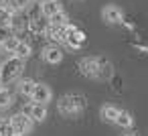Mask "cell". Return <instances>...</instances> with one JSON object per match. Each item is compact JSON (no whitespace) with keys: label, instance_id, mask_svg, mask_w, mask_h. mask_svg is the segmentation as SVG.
<instances>
[{"label":"cell","instance_id":"cell-1","mask_svg":"<svg viewBox=\"0 0 148 136\" xmlns=\"http://www.w3.org/2000/svg\"><path fill=\"white\" fill-rule=\"evenodd\" d=\"M23 69H25V59H21L16 55L8 57L2 63V69H0V81H2V85H8L14 79H18V75L23 73Z\"/></svg>","mask_w":148,"mask_h":136},{"label":"cell","instance_id":"cell-2","mask_svg":"<svg viewBox=\"0 0 148 136\" xmlns=\"http://www.w3.org/2000/svg\"><path fill=\"white\" fill-rule=\"evenodd\" d=\"M85 98L79 95V93H69V95H63L59 100V112L63 116H75L79 114L81 110H85Z\"/></svg>","mask_w":148,"mask_h":136},{"label":"cell","instance_id":"cell-3","mask_svg":"<svg viewBox=\"0 0 148 136\" xmlns=\"http://www.w3.org/2000/svg\"><path fill=\"white\" fill-rule=\"evenodd\" d=\"M8 122H10V126H12V130H14V134H16V136L27 134V132L31 130V126H33V120H31V118H27L23 112H21V114H14Z\"/></svg>","mask_w":148,"mask_h":136},{"label":"cell","instance_id":"cell-4","mask_svg":"<svg viewBox=\"0 0 148 136\" xmlns=\"http://www.w3.org/2000/svg\"><path fill=\"white\" fill-rule=\"evenodd\" d=\"M65 29H67V45L69 47H73V49H79V47H83V43H85V35L77 29V27H73V25H65Z\"/></svg>","mask_w":148,"mask_h":136},{"label":"cell","instance_id":"cell-5","mask_svg":"<svg viewBox=\"0 0 148 136\" xmlns=\"http://www.w3.org/2000/svg\"><path fill=\"white\" fill-rule=\"evenodd\" d=\"M29 27H31L33 33H37V35H45V33L49 31V27H51V21H49L45 14H41V16H35V19L29 23Z\"/></svg>","mask_w":148,"mask_h":136},{"label":"cell","instance_id":"cell-6","mask_svg":"<svg viewBox=\"0 0 148 136\" xmlns=\"http://www.w3.org/2000/svg\"><path fill=\"white\" fill-rule=\"evenodd\" d=\"M103 21L110 23V25H120L124 21V14L118 6H106L103 8Z\"/></svg>","mask_w":148,"mask_h":136},{"label":"cell","instance_id":"cell-7","mask_svg":"<svg viewBox=\"0 0 148 136\" xmlns=\"http://www.w3.org/2000/svg\"><path fill=\"white\" fill-rule=\"evenodd\" d=\"M31 100L37 102V104H47V102L51 100V89H49L47 85H43V83H37V85H35V91H33V95H31Z\"/></svg>","mask_w":148,"mask_h":136},{"label":"cell","instance_id":"cell-8","mask_svg":"<svg viewBox=\"0 0 148 136\" xmlns=\"http://www.w3.org/2000/svg\"><path fill=\"white\" fill-rule=\"evenodd\" d=\"M43 59H45L47 63H59V61L63 59V53H61V49H59V47L49 45V47H45V49H43Z\"/></svg>","mask_w":148,"mask_h":136},{"label":"cell","instance_id":"cell-9","mask_svg":"<svg viewBox=\"0 0 148 136\" xmlns=\"http://www.w3.org/2000/svg\"><path fill=\"white\" fill-rule=\"evenodd\" d=\"M79 69L87 77H97V59H83V61H79Z\"/></svg>","mask_w":148,"mask_h":136},{"label":"cell","instance_id":"cell-10","mask_svg":"<svg viewBox=\"0 0 148 136\" xmlns=\"http://www.w3.org/2000/svg\"><path fill=\"white\" fill-rule=\"evenodd\" d=\"M61 10V4L57 0H49V2H41V14H45L47 19H51L55 12Z\"/></svg>","mask_w":148,"mask_h":136},{"label":"cell","instance_id":"cell-11","mask_svg":"<svg viewBox=\"0 0 148 136\" xmlns=\"http://www.w3.org/2000/svg\"><path fill=\"white\" fill-rule=\"evenodd\" d=\"M45 116H47V108H45V104H37V102H33L31 120H35V122H43Z\"/></svg>","mask_w":148,"mask_h":136},{"label":"cell","instance_id":"cell-12","mask_svg":"<svg viewBox=\"0 0 148 136\" xmlns=\"http://www.w3.org/2000/svg\"><path fill=\"white\" fill-rule=\"evenodd\" d=\"M118 114H120V110L114 108V106H103V108H101V118L108 120V122H116Z\"/></svg>","mask_w":148,"mask_h":136},{"label":"cell","instance_id":"cell-13","mask_svg":"<svg viewBox=\"0 0 148 136\" xmlns=\"http://www.w3.org/2000/svg\"><path fill=\"white\" fill-rule=\"evenodd\" d=\"M35 81H31V79H25V81H21L18 83V91L23 93V95H27V98H31L33 95V91H35Z\"/></svg>","mask_w":148,"mask_h":136},{"label":"cell","instance_id":"cell-14","mask_svg":"<svg viewBox=\"0 0 148 136\" xmlns=\"http://www.w3.org/2000/svg\"><path fill=\"white\" fill-rule=\"evenodd\" d=\"M12 104V93L6 87H0V110H4Z\"/></svg>","mask_w":148,"mask_h":136},{"label":"cell","instance_id":"cell-15","mask_svg":"<svg viewBox=\"0 0 148 136\" xmlns=\"http://www.w3.org/2000/svg\"><path fill=\"white\" fill-rule=\"evenodd\" d=\"M12 10H8L6 6H0V27H10V21H12Z\"/></svg>","mask_w":148,"mask_h":136},{"label":"cell","instance_id":"cell-16","mask_svg":"<svg viewBox=\"0 0 148 136\" xmlns=\"http://www.w3.org/2000/svg\"><path fill=\"white\" fill-rule=\"evenodd\" d=\"M132 122H134V120H132V116H130L128 112H122V110H120V114H118V118H116V124H118V126H122V128H130V126H132Z\"/></svg>","mask_w":148,"mask_h":136},{"label":"cell","instance_id":"cell-17","mask_svg":"<svg viewBox=\"0 0 148 136\" xmlns=\"http://www.w3.org/2000/svg\"><path fill=\"white\" fill-rule=\"evenodd\" d=\"M18 43H21V41H18V37H8V39L2 43V49H4L6 53H12V55H14V51H16Z\"/></svg>","mask_w":148,"mask_h":136},{"label":"cell","instance_id":"cell-18","mask_svg":"<svg viewBox=\"0 0 148 136\" xmlns=\"http://www.w3.org/2000/svg\"><path fill=\"white\" fill-rule=\"evenodd\" d=\"M14 55L16 57H21V59H27L29 55H31V45L29 43H18V47H16V51H14Z\"/></svg>","mask_w":148,"mask_h":136},{"label":"cell","instance_id":"cell-19","mask_svg":"<svg viewBox=\"0 0 148 136\" xmlns=\"http://www.w3.org/2000/svg\"><path fill=\"white\" fill-rule=\"evenodd\" d=\"M49 21H51V25H67V16L63 14V10L55 12V14H53Z\"/></svg>","mask_w":148,"mask_h":136},{"label":"cell","instance_id":"cell-20","mask_svg":"<svg viewBox=\"0 0 148 136\" xmlns=\"http://www.w3.org/2000/svg\"><path fill=\"white\" fill-rule=\"evenodd\" d=\"M0 136H16L10 122H0Z\"/></svg>","mask_w":148,"mask_h":136},{"label":"cell","instance_id":"cell-21","mask_svg":"<svg viewBox=\"0 0 148 136\" xmlns=\"http://www.w3.org/2000/svg\"><path fill=\"white\" fill-rule=\"evenodd\" d=\"M25 21H27L25 16H18V14L14 12V14H12V21H10V27H14V29H23V27L27 25Z\"/></svg>","mask_w":148,"mask_h":136},{"label":"cell","instance_id":"cell-22","mask_svg":"<svg viewBox=\"0 0 148 136\" xmlns=\"http://www.w3.org/2000/svg\"><path fill=\"white\" fill-rule=\"evenodd\" d=\"M4 6L12 12H18V4H16V0H4Z\"/></svg>","mask_w":148,"mask_h":136},{"label":"cell","instance_id":"cell-23","mask_svg":"<svg viewBox=\"0 0 148 136\" xmlns=\"http://www.w3.org/2000/svg\"><path fill=\"white\" fill-rule=\"evenodd\" d=\"M8 37H10L8 35V27H0V43H4Z\"/></svg>","mask_w":148,"mask_h":136},{"label":"cell","instance_id":"cell-24","mask_svg":"<svg viewBox=\"0 0 148 136\" xmlns=\"http://www.w3.org/2000/svg\"><path fill=\"white\" fill-rule=\"evenodd\" d=\"M31 110H33V102H31V104H27V106L23 108V114H25L27 118H31Z\"/></svg>","mask_w":148,"mask_h":136},{"label":"cell","instance_id":"cell-25","mask_svg":"<svg viewBox=\"0 0 148 136\" xmlns=\"http://www.w3.org/2000/svg\"><path fill=\"white\" fill-rule=\"evenodd\" d=\"M16 4H18V10H23V8H27L31 4V0H16Z\"/></svg>","mask_w":148,"mask_h":136},{"label":"cell","instance_id":"cell-26","mask_svg":"<svg viewBox=\"0 0 148 136\" xmlns=\"http://www.w3.org/2000/svg\"><path fill=\"white\" fill-rule=\"evenodd\" d=\"M39 2H49V0H39Z\"/></svg>","mask_w":148,"mask_h":136},{"label":"cell","instance_id":"cell-27","mask_svg":"<svg viewBox=\"0 0 148 136\" xmlns=\"http://www.w3.org/2000/svg\"><path fill=\"white\" fill-rule=\"evenodd\" d=\"M126 136H136V134H126Z\"/></svg>","mask_w":148,"mask_h":136},{"label":"cell","instance_id":"cell-28","mask_svg":"<svg viewBox=\"0 0 148 136\" xmlns=\"http://www.w3.org/2000/svg\"><path fill=\"white\" fill-rule=\"evenodd\" d=\"M0 85H2V81H0Z\"/></svg>","mask_w":148,"mask_h":136}]
</instances>
